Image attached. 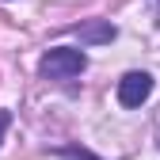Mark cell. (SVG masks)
Instances as JSON below:
<instances>
[{
  "label": "cell",
  "instance_id": "5b68a950",
  "mask_svg": "<svg viewBox=\"0 0 160 160\" xmlns=\"http://www.w3.org/2000/svg\"><path fill=\"white\" fill-rule=\"evenodd\" d=\"M8 122H12V114H8V111H0V141H4V130H8Z\"/></svg>",
  "mask_w": 160,
  "mask_h": 160
},
{
  "label": "cell",
  "instance_id": "6da1fadb",
  "mask_svg": "<svg viewBox=\"0 0 160 160\" xmlns=\"http://www.w3.org/2000/svg\"><path fill=\"white\" fill-rule=\"evenodd\" d=\"M84 69H88L84 50H69V46L46 50V53H42V61H38V72L50 76V80H69V76H80Z\"/></svg>",
  "mask_w": 160,
  "mask_h": 160
},
{
  "label": "cell",
  "instance_id": "3957f363",
  "mask_svg": "<svg viewBox=\"0 0 160 160\" xmlns=\"http://www.w3.org/2000/svg\"><path fill=\"white\" fill-rule=\"evenodd\" d=\"M114 23L111 19H84V23L76 27V38L80 46H103V42H114Z\"/></svg>",
  "mask_w": 160,
  "mask_h": 160
},
{
  "label": "cell",
  "instance_id": "277c9868",
  "mask_svg": "<svg viewBox=\"0 0 160 160\" xmlns=\"http://www.w3.org/2000/svg\"><path fill=\"white\" fill-rule=\"evenodd\" d=\"M65 156H72V160H99V156L88 152V149H65Z\"/></svg>",
  "mask_w": 160,
  "mask_h": 160
},
{
  "label": "cell",
  "instance_id": "7a4b0ae2",
  "mask_svg": "<svg viewBox=\"0 0 160 160\" xmlns=\"http://www.w3.org/2000/svg\"><path fill=\"white\" fill-rule=\"evenodd\" d=\"M152 95V76L149 72H126L118 80V103L122 107H141Z\"/></svg>",
  "mask_w": 160,
  "mask_h": 160
}]
</instances>
